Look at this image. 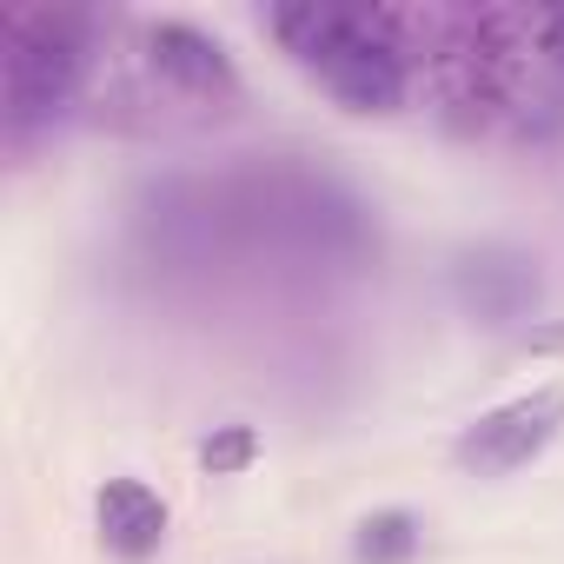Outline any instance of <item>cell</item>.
Wrapping results in <instances>:
<instances>
[{"mask_svg":"<svg viewBox=\"0 0 564 564\" xmlns=\"http://www.w3.org/2000/svg\"><path fill=\"white\" fill-rule=\"evenodd\" d=\"M232 252H259L306 279H352L379 265L372 206L326 166L306 160H252L219 180Z\"/></svg>","mask_w":564,"mask_h":564,"instance_id":"1","label":"cell"},{"mask_svg":"<svg viewBox=\"0 0 564 564\" xmlns=\"http://www.w3.org/2000/svg\"><path fill=\"white\" fill-rule=\"evenodd\" d=\"M286 54L352 113H399L412 67H405V21L366 8H279L265 21Z\"/></svg>","mask_w":564,"mask_h":564,"instance_id":"2","label":"cell"},{"mask_svg":"<svg viewBox=\"0 0 564 564\" xmlns=\"http://www.w3.org/2000/svg\"><path fill=\"white\" fill-rule=\"evenodd\" d=\"M0 54H8L0 61V120H8V140L21 147L28 133L54 127L80 100L87 67H94V21L54 14V8L8 14Z\"/></svg>","mask_w":564,"mask_h":564,"instance_id":"3","label":"cell"},{"mask_svg":"<svg viewBox=\"0 0 564 564\" xmlns=\"http://www.w3.org/2000/svg\"><path fill=\"white\" fill-rule=\"evenodd\" d=\"M564 438V386H531L505 405H491L485 419H471L452 445L458 471L471 478H511L524 471L531 458H544L551 445Z\"/></svg>","mask_w":564,"mask_h":564,"instance_id":"4","label":"cell"},{"mask_svg":"<svg viewBox=\"0 0 564 564\" xmlns=\"http://www.w3.org/2000/svg\"><path fill=\"white\" fill-rule=\"evenodd\" d=\"M452 300L478 326H524L544 306V265L518 246H471L452 259Z\"/></svg>","mask_w":564,"mask_h":564,"instance_id":"5","label":"cell"},{"mask_svg":"<svg viewBox=\"0 0 564 564\" xmlns=\"http://www.w3.org/2000/svg\"><path fill=\"white\" fill-rule=\"evenodd\" d=\"M140 47H147V67H153L166 87L193 94V100H226V94L239 87L226 47H219L213 34H199V28H186V21H153V28L140 34Z\"/></svg>","mask_w":564,"mask_h":564,"instance_id":"6","label":"cell"},{"mask_svg":"<svg viewBox=\"0 0 564 564\" xmlns=\"http://www.w3.org/2000/svg\"><path fill=\"white\" fill-rule=\"evenodd\" d=\"M94 524H100V544L120 564H147L166 544V505L140 478H107L100 498H94Z\"/></svg>","mask_w":564,"mask_h":564,"instance_id":"7","label":"cell"},{"mask_svg":"<svg viewBox=\"0 0 564 564\" xmlns=\"http://www.w3.org/2000/svg\"><path fill=\"white\" fill-rule=\"evenodd\" d=\"M419 544H425V524H419L412 511H399V505L359 518V531H352V557H359V564H412Z\"/></svg>","mask_w":564,"mask_h":564,"instance_id":"8","label":"cell"},{"mask_svg":"<svg viewBox=\"0 0 564 564\" xmlns=\"http://www.w3.org/2000/svg\"><path fill=\"white\" fill-rule=\"evenodd\" d=\"M252 452H259V432H252V425H219V432L199 445V465H206L213 478H226V471H246Z\"/></svg>","mask_w":564,"mask_h":564,"instance_id":"9","label":"cell"},{"mask_svg":"<svg viewBox=\"0 0 564 564\" xmlns=\"http://www.w3.org/2000/svg\"><path fill=\"white\" fill-rule=\"evenodd\" d=\"M538 54L564 74V8L557 14H538Z\"/></svg>","mask_w":564,"mask_h":564,"instance_id":"10","label":"cell"}]
</instances>
